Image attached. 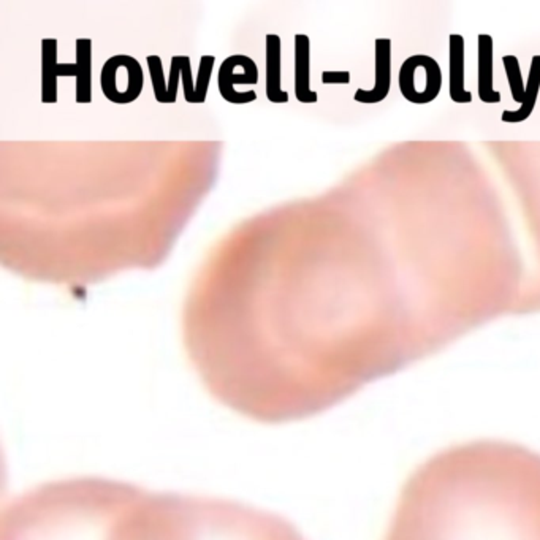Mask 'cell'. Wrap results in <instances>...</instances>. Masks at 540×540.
<instances>
[{
	"label": "cell",
	"instance_id": "obj_16",
	"mask_svg": "<svg viewBox=\"0 0 540 540\" xmlns=\"http://www.w3.org/2000/svg\"><path fill=\"white\" fill-rule=\"evenodd\" d=\"M148 65L151 72L152 86H154V94L160 103H165L166 89L165 81H164V69H162V60L159 56H148Z\"/></svg>",
	"mask_w": 540,
	"mask_h": 540
},
{
	"label": "cell",
	"instance_id": "obj_13",
	"mask_svg": "<svg viewBox=\"0 0 540 540\" xmlns=\"http://www.w3.org/2000/svg\"><path fill=\"white\" fill-rule=\"evenodd\" d=\"M93 42L87 38H80L77 42V101L91 103L93 101V83H91V51Z\"/></svg>",
	"mask_w": 540,
	"mask_h": 540
},
{
	"label": "cell",
	"instance_id": "obj_1",
	"mask_svg": "<svg viewBox=\"0 0 540 540\" xmlns=\"http://www.w3.org/2000/svg\"><path fill=\"white\" fill-rule=\"evenodd\" d=\"M383 540H540V454L507 440L448 447L422 463Z\"/></svg>",
	"mask_w": 540,
	"mask_h": 540
},
{
	"label": "cell",
	"instance_id": "obj_5",
	"mask_svg": "<svg viewBox=\"0 0 540 540\" xmlns=\"http://www.w3.org/2000/svg\"><path fill=\"white\" fill-rule=\"evenodd\" d=\"M237 70H238V54L223 60L221 70H219V91H221V95L225 101L237 103V105L255 101L257 94L254 91L237 93L235 85H257V81H259L257 65L251 59L243 72L239 73Z\"/></svg>",
	"mask_w": 540,
	"mask_h": 540
},
{
	"label": "cell",
	"instance_id": "obj_10",
	"mask_svg": "<svg viewBox=\"0 0 540 540\" xmlns=\"http://www.w3.org/2000/svg\"><path fill=\"white\" fill-rule=\"evenodd\" d=\"M540 93V54H536L531 59V67L528 73L526 81L525 101L520 105L519 109H504L501 115V121L505 124L525 123L533 115Z\"/></svg>",
	"mask_w": 540,
	"mask_h": 540
},
{
	"label": "cell",
	"instance_id": "obj_18",
	"mask_svg": "<svg viewBox=\"0 0 540 540\" xmlns=\"http://www.w3.org/2000/svg\"><path fill=\"white\" fill-rule=\"evenodd\" d=\"M178 75H181L180 62H178V56H174L172 59V70H170V81H168V87H166L165 103H174L176 101L178 81H180Z\"/></svg>",
	"mask_w": 540,
	"mask_h": 540
},
{
	"label": "cell",
	"instance_id": "obj_11",
	"mask_svg": "<svg viewBox=\"0 0 540 540\" xmlns=\"http://www.w3.org/2000/svg\"><path fill=\"white\" fill-rule=\"evenodd\" d=\"M310 38L295 36V97L302 103H316L318 93L310 89Z\"/></svg>",
	"mask_w": 540,
	"mask_h": 540
},
{
	"label": "cell",
	"instance_id": "obj_9",
	"mask_svg": "<svg viewBox=\"0 0 540 540\" xmlns=\"http://www.w3.org/2000/svg\"><path fill=\"white\" fill-rule=\"evenodd\" d=\"M448 95L455 103L466 105L472 101V93L464 85V36H448Z\"/></svg>",
	"mask_w": 540,
	"mask_h": 540
},
{
	"label": "cell",
	"instance_id": "obj_6",
	"mask_svg": "<svg viewBox=\"0 0 540 540\" xmlns=\"http://www.w3.org/2000/svg\"><path fill=\"white\" fill-rule=\"evenodd\" d=\"M375 87L357 89L353 95L355 101L373 105L387 99L391 89V40L377 38L375 42Z\"/></svg>",
	"mask_w": 540,
	"mask_h": 540
},
{
	"label": "cell",
	"instance_id": "obj_2",
	"mask_svg": "<svg viewBox=\"0 0 540 540\" xmlns=\"http://www.w3.org/2000/svg\"><path fill=\"white\" fill-rule=\"evenodd\" d=\"M95 540H306L290 521L221 497L154 493L119 482Z\"/></svg>",
	"mask_w": 540,
	"mask_h": 540
},
{
	"label": "cell",
	"instance_id": "obj_19",
	"mask_svg": "<svg viewBox=\"0 0 540 540\" xmlns=\"http://www.w3.org/2000/svg\"><path fill=\"white\" fill-rule=\"evenodd\" d=\"M324 85H349L351 73L349 72H324L322 73Z\"/></svg>",
	"mask_w": 540,
	"mask_h": 540
},
{
	"label": "cell",
	"instance_id": "obj_8",
	"mask_svg": "<svg viewBox=\"0 0 540 540\" xmlns=\"http://www.w3.org/2000/svg\"><path fill=\"white\" fill-rule=\"evenodd\" d=\"M495 59L493 36L480 34L477 36V94L483 103L495 105L501 101V93L495 89Z\"/></svg>",
	"mask_w": 540,
	"mask_h": 540
},
{
	"label": "cell",
	"instance_id": "obj_4",
	"mask_svg": "<svg viewBox=\"0 0 540 540\" xmlns=\"http://www.w3.org/2000/svg\"><path fill=\"white\" fill-rule=\"evenodd\" d=\"M101 91L105 97L117 105L137 101L143 91V70L130 56L109 58L101 73Z\"/></svg>",
	"mask_w": 540,
	"mask_h": 540
},
{
	"label": "cell",
	"instance_id": "obj_14",
	"mask_svg": "<svg viewBox=\"0 0 540 540\" xmlns=\"http://www.w3.org/2000/svg\"><path fill=\"white\" fill-rule=\"evenodd\" d=\"M503 64H504L505 77H507V85L511 89L512 99L521 105L525 101L526 85L519 58L513 54H507L503 58Z\"/></svg>",
	"mask_w": 540,
	"mask_h": 540
},
{
	"label": "cell",
	"instance_id": "obj_3",
	"mask_svg": "<svg viewBox=\"0 0 540 540\" xmlns=\"http://www.w3.org/2000/svg\"><path fill=\"white\" fill-rule=\"evenodd\" d=\"M398 86L404 99L414 105H426L438 99L442 89V70L436 59L426 54H415L406 59L399 75Z\"/></svg>",
	"mask_w": 540,
	"mask_h": 540
},
{
	"label": "cell",
	"instance_id": "obj_12",
	"mask_svg": "<svg viewBox=\"0 0 540 540\" xmlns=\"http://www.w3.org/2000/svg\"><path fill=\"white\" fill-rule=\"evenodd\" d=\"M267 97L273 103L288 101L287 93L281 89V38L267 36Z\"/></svg>",
	"mask_w": 540,
	"mask_h": 540
},
{
	"label": "cell",
	"instance_id": "obj_15",
	"mask_svg": "<svg viewBox=\"0 0 540 540\" xmlns=\"http://www.w3.org/2000/svg\"><path fill=\"white\" fill-rule=\"evenodd\" d=\"M213 67H214V58L213 56H203L202 62H200V70H198V83H197V89H195L194 103H203L206 101Z\"/></svg>",
	"mask_w": 540,
	"mask_h": 540
},
{
	"label": "cell",
	"instance_id": "obj_17",
	"mask_svg": "<svg viewBox=\"0 0 540 540\" xmlns=\"http://www.w3.org/2000/svg\"><path fill=\"white\" fill-rule=\"evenodd\" d=\"M180 58L181 78L184 87V99L188 103H194L195 87L192 83V70H190V59L188 56H178Z\"/></svg>",
	"mask_w": 540,
	"mask_h": 540
},
{
	"label": "cell",
	"instance_id": "obj_7",
	"mask_svg": "<svg viewBox=\"0 0 540 540\" xmlns=\"http://www.w3.org/2000/svg\"><path fill=\"white\" fill-rule=\"evenodd\" d=\"M42 101L44 103L58 101L59 77H75L77 78V64H58V42L44 40L42 42Z\"/></svg>",
	"mask_w": 540,
	"mask_h": 540
}]
</instances>
